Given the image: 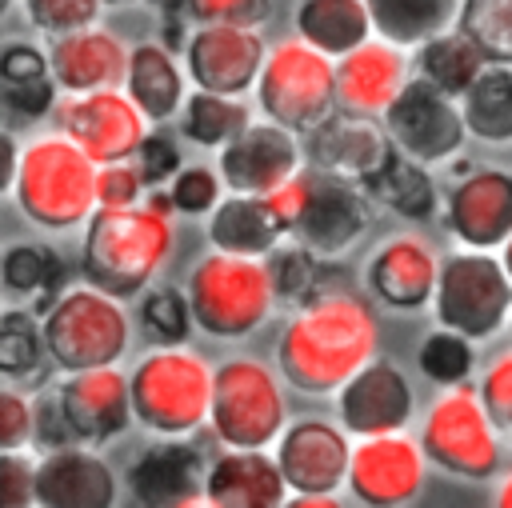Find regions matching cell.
Here are the masks:
<instances>
[{
    "instance_id": "6da1fadb",
    "label": "cell",
    "mask_w": 512,
    "mask_h": 508,
    "mask_svg": "<svg viewBox=\"0 0 512 508\" xmlns=\"http://www.w3.org/2000/svg\"><path fill=\"white\" fill-rule=\"evenodd\" d=\"M376 340L380 324L364 296H356L352 288H316L288 320L276 344V364L292 388L328 396L340 392L376 356Z\"/></svg>"
},
{
    "instance_id": "7a4b0ae2",
    "label": "cell",
    "mask_w": 512,
    "mask_h": 508,
    "mask_svg": "<svg viewBox=\"0 0 512 508\" xmlns=\"http://www.w3.org/2000/svg\"><path fill=\"white\" fill-rule=\"evenodd\" d=\"M176 248L172 216L148 200L124 208H96L88 216L80 272L88 284L128 300L144 292Z\"/></svg>"
},
{
    "instance_id": "3957f363",
    "label": "cell",
    "mask_w": 512,
    "mask_h": 508,
    "mask_svg": "<svg viewBox=\"0 0 512 508\" xmlns=\"http://www.w3.org/2000/svg\"><path fill=\"white\" fill-rule=\"evenodd\" d=\"M96 180H100V164L68 132H56V136H36L20 152L16 184L8 196L20 204V212L32 224L64 232L84 224L100 208Z\"/></svg>"
},
{
    "instance_id": "277c9868",
    "label": "cell",
    "mask_w": 512,
    "mask_h": 508,
    "mask_svg": "<svg viewBox=\"0 0 512 508\" xmlns=\"http://www.w3.org/2000/svg\"><path fill=\"white\" fill-rule=\"evenodd\" d=\"M184 292L196 328L216 340H236L256 332L268 320L272 304L280 300L264 256H240L224 248H212L192 264Z\"/></svg>"
},
{
    "instance_id": "5b68a950",
    "label": "cell",
    "mask_w": 512,
    "mask_h": 508,
    "mask_svg": "<svg viewBox=\"0 0 512 508\" xmlns=\"http://www.w3.org/2000/svg\"><path fill=\"white\" fill-rule=\"evenodd\" d=\"M128 384L136 424L156 436H188L212 412L216 368H208V360L184 344H156V352L132 368Z\"/></svg>"
},
{
    "instance_id": "8992f818",
    "label": "cell",
    "mask_w": 512,
    "mask_h": 508,
    "mask_svg": "<svg viewBox=\"0 0 512 508\" xmlns=\"http://www.w3.org/2000/svg\"><path fill=\"white\" fill-rule=\"evenodd\" d=\"M256 104L268 120L292 128V132H312L320 120H328L340 100H336V56L320 52L304 36L280 40L268 48L260 80H256Z\"/></svg>"
},
{
    "instance_id": "52a82bcc",
    "label": "cell",
    "mask_w": 512,
    "mask_h": 508,
    "mask_svg": "<svg viewBox=\"0 0 512 508\" xmlns=\"http://www.w3.org/2000/svg\"><path fill=\"white\" fill-rule=\"evenodd\" d=\"M40 328H44V348L60 372L116 364L132 340L128 312L120 308V296H112L96 284L60 292L48 304Z\"/></svg>"
},
{
    "instance_id": "ba28073f",
    "label": "cell",
    "mask_w": 512,
    "mask_h": 508,
    "mask_svg": "<svg viewBox=\"0 0 512 508\" xmlns=\"http://www.w3.org/2000/svg\"><path fill=\"white\" fill-rule=\"evenodd\" d=\"M420 444L428 464L460 476V480H488L500 464V428L492 424L480 388L448 384L420 420Z\"/></svg>"
},
{
    "instance_id": "9c48e42d",
    "label": "cell",
    "mask_w": 512,
    "mask_h": 508,
    "mask_svg": "<svg viewBox=\"0 0 512 508\" xmlns=\"http://www.w3.org/2000/svg\"><path fill=\"white\" fill-rule=\"evenodd\" d=\"M212 436L224 448H268L284 432V388L256 356H232L216 368Z\"/></svg>"
},
{
    "instance_id": "30bf717a",
    "label": "cell",
    "mask_w": 512,
    "mask_h": 508,
    "mask_svg": "<svg viewBox=\"0 0 512 508\" xmlns=\"http://www.w3.org/2000/svg\"><path fill=\"white\" fill-rule=\"evenodd\" d=\"M432 304L444 328H456L472 340H488L512 316V276L504 260H496L488 248L452 252L440 264Z\"/></svg>"
},
{
    "instance_id": "8fae6325",
    "label": "cell",
    "mask_w": 512,
    "mask_h": 508,
    "mask_svg": "<svg viewBox=\"0 0 512 508\" xmlns=\"http://www.w3.org/2000/svg\"><path fill=\"white\" fill-rule=\"evenodd\" d=\"M456 100L460 96L436 88L424 76L408 80L404 92L384 112V128H388L392 144L404 156L420 160L424 168L428 164H444L448 156H456L464 148V136H468L464 108Z\"/></svg>"
},
{
    "instance_id": "7c38bea8",
    "label": "cell",
    "mask_w": 512,
    "mask_h": 508,
    "mask_svg": "<svg viewBox=\"0 0 512 508\" xmlns=\"http://www.w3.org/2000/svg\"><path fill=\"white\" fill-rule=\"evenodd\" d=\"M60 132H68L96 164L112 160H136L144 136H148V116L144 108L120 92V88H96V92H68L56 108Z\"/></svg>"
},
{
    "instance_id": "4fadbf2b",
    "label": "cell",
    "mask_w": 512,
    "mask_h": 508,
    "mask_svg": "<svg viewBox=\"0 0 512 508\" xmlns=\"http://www.w3.org/2000/svg\"><path fill=\"white\" fill-rule=\"evenodd\" d=\"M424 444L384 432V436H360L348 464V488L360 504L372 508H400L412 504L424 488Z\"/></svg>"
},
{
    "instance_id": "5bb4252c",
    "label": "cell",
    "mask_w": 512,
    "mask_h": 508,
    "mask_svg": "<svg viewBox=\"0 0 512 508\" xmlns=\"http://www.w3.org/2000/svg\"><path fill=\"white\" fill-rule=\"evenodd\" d=\"M264 40L248 24H196L184 44V72L196 88L244 96L264 68Z\"/></svg>"
},
{
    "instance_id": "9a60e30c",
    "label": "cell",
    "mask_w": 512,
    "mask_h": 508,
    "mask_svg": "<svg viewBox=\"0 0 512 508\" xmlns=\"http://www.w3.org/2000/svg\"><path fill=\"white\" fill-rule=\"evenodd\" d=\"M300 132L276 124V120H252L236 140H228L220 148L216 172L224 180L228 192H256L268 196L272 188H280L288 176L300 172L304 160V144L296 140Z\"/></svg>"
},
{
    "instance_id": "2e32d148",
    "label": "cell",
    "mask_w": 512,
    "mask_h": 508,
    "mask_svg": "<svg viewBox=\"0 0 512 508\" xmlns=\"http://www.w3.org/2000/svg\"><path fill=\"white\" fill-rule=\"evenodd\" d=\"M276 460L284 468L292 496H324L348 488V464H352L348 428H336L320 416H304L280 432Z\"/></svg>"
},
{
    "instance_id": "e0dca14e",
    "label": "cell",
    "mask_w": 512,
    "mask_h": 508,
    "mask_svg": "<svg viewBox=\"0 0 512 508\" xmlns=\"http://www.w3.org/2000/svg\"><path fill=\"white\" fill-rule=\"evenodd\" d=\"M368 228L364 196L356 180H344L336 172H308V200L304 212L292 224V236L312 248L320 260H340Z\"/></svg>"
},
{
    "instance_id": "ac0fdd59",
    "label": "cell",
    "mask_w": 512,
    "mask_h": 508,
    "mask_svg": "<svg viewBox=\"0 0 512 508\" xmlns=\"http://www.w3.org/2000/svg\"><path fill=\"white\" fill-rule=\"evenodd\" d=\"M72 440L80 444H104L112 436H120L136 412H132V384L116 364H100V368H84V372H64V380L56 384Z\"/></svg>"
},
{
    "instance_id": "d6986e66",
    "label": "cell",
    "mask_w": 512,
    "mask_h": 508,
    "mask_svg": "<svg viewBox=\"0 0 512 508\" xmlns=\"http://www.w3.org/2000/svg\"><path fill=\"white\" fill-rule=\"evenodd\" d=\"M392 136L388 128H376L360 112H332L320 120L312 132H304V156L320 172H336L344 180H356L360 188L388 164L392 156Z\"/></svg>"
},
{
    "instance_id": "ffe728a7",
    "label": "cell",
    "mask_w": 512,
    "mask_h": 508,
    "mask_svg": "<svg viewBox=\"0 0 512 508\" xmlns=\"http://www.w3.org/2000/svg\"><path fill=\"white\" fill-rule=\"evenodd\" d=\"M416 412V396L408 376L392 360H368L340 388V420L352 436H384L400 432Z\"/></svg>"
},
{
    "instance_id": "44dd1931",
    "label": "cell",
    "mask_w": 512,
    "mask_h": 508,
    "mask_svg": "<svg viewBox=\"0 0 512 508\" xmlns=\"http://www.w3.org/2000/svg\"><path fill=\"white\" fill-rule=\"evenodd\" d=\"M440 264L424 236H392L368 260V292L396 312H416L436 296Z\"/></svg>"
},
{
    "instance_id": "7402d4cb",
    "label": "cell",
    "mask_w": 512,
    "mask_h": 508,
    "mask_svg": "<svg viewBox=\"0 0 512 508\" xmlns=\"http://www.w3.org/2000/svg\"><path fill=\"white\" fill-rule=\"evenodd\" d=\"M448 228L464 248H504L512 236V172H468L448 196Z\"/></svg>"
},
{
    "instance_id": "603a6c76",
    "label": "cell",
    "mask_w": 512,
    "mask_h": 508,
    "mask_svg": "<svg viewBox=\"0 0 512 508\" xmlns=\"http://www.w3.org/2000/svg\"><path fill=\"white\" fill-rule=\"evenodd\" d=\"M408 84V64L400 44L392 40H364L360 48L344 52L336 60V100L344 112L360 116H384L388 104L404 92Z\"/></svg>"
},
{
    "instance_id": "cb8c5ba5",
    "label": "cell",
    "mask_w": 512,
    "mask_h": 508,
    "mask_svg": "<svg viewBox=\"0 0 512 508\" xmlns=\"http://www.w3.org/2000/svg\"><path fill=\"white\" fill-rule=\"evenodd\" d=\"M36 504L40 508H108L116 504V476L80 440L48 448L36 460Z\"/></svg>"
},
{
    "instance_id": "d4e9b609",
    "label": "cell",
    "mask_w": 512,
    "mask_h": 508,
    "mask_svg": "<svg viewBox=\"0 0 512 508\" xmlns=\"http://www.w3.org/2000/svg\"><path fill=\"white\" fill-rule=\"evenodd\" d=\"M48 64L60 92H96L116 88L128 76V48L108 28L88 24L56 36L48 48Z\"/></svg>"
},
{
    "instance_id": "484cf974",
    "label": "cell",
    "mask_w": 512,
    "mask_h": 508,
    "mask_svg": "<svg viewBox=\"0 0 512 508\" xmlns=\"http://www.w3.org/2000/svg\"><path fill=\"white\" fill-rule=\"evenodd\" d=\"M288 480L276 456L264 448H232L208 464L204 504L216 508H280L288 500Z\"/></svg>"
},
{
    "instance_id": "4316f807",
    "label": "cell",
    "mask_w": 512,
    "mask_h": 508,
    "mask_svg": "<svg viewBox=\"0 0 512 508\" xmlns=\"http://www.w3.org/2000/svg\"><path fill=\"white\" fill-rule=\"evenodd\" d=\"M204 464L188 444H176V436H168V444L144 448L140 460L128 468V488L140 504L148 508H188L204 500Z\"/></svg>"
},
{
    "instance_id": "83f0119b",
    "label": "cell",
    "mask_w": 512,
    "mask_h": 508,
    "mask_svg": "<svg viewBox=\"0 0 512 508\" xmlns=\"http://www.w3.org/2000/svg\"><path fill=\"white\" fill-rule=\"evenodd\" d=\"M288 224L272 208L268 196L256 192H232L208 212V240L212 248L240 252V256H268L284 240Z\"/></svg>"
},
{
    "instance_id": "f1b7e54d",
    "label": "cell",
    "mask_w": 512,
    "mask_h": 508,
    "mask_svg": "<svg viewBox=\"0 0 512 508\" xmlns=\"http://www.w3.org/2000/svg\"><path fill=\"white\" fill-rule=\"evenodd\" d=\"M128 96L144 108L148 120H172L176 112H184V72L172 60L168 48L160 44H136L128 52Z\"/></svg>"
},
{
    "instance_id": "f546056e",
    "label": "cell",
    "mask_w": 512,
    "mask_h": 508,
    "mask_svg": "<svg viewBox=\"0 0 512 508\" xmlns=\"http://www.w3.org/2000/svg\"><path fill=\"white\" fill-rule=\"evenodd\" d=\"M376 32L368 0H300L296 4V36L316 44L328 56H344L360 48Z\"/></svg>"
},
{
    "instance_id": "4dcf8cb0",
    "label": "cell",
    "mask_w": 512,
    "mask_h": 508,
    "mask_svg": "<svg viewBox=\"0 0 512 508\" xmlns=\"http://www.w3.org/2000/svg\"><path fill=\"white\" fill-rule=\"evenodd\" d=\"M468 136L484 144H512V64H484L460 96Z\"/></svg>"
},
{
    "instance_id": "1f68e13d",
    "label": "cell",
    "mask_w": 512,
    "mask_h": 508,
    "mask_svg": "<svg viewBox=\"0 0 512 508\" xmlns=\"http://www.w3.org/2000/svg\"><path fill=\"white\" fill-rule=\"evenodd\" d=\"M460 4L464 0H368V12L376 24V36L400 48H420L424 40L456 24Z\"/></svg>"
},
{
    "instance_id": "d6a6232c",
    "label": "cell",
    "mask_w": 512,
    "mask_h": 508,
    "mask_svg": "<svg viewBox=\"0 0 512 508\" xmlns=\"http://www.w3.org/2000/svg\"><path fill=\"white\" fill-rule=\"evenodd\" d=\"M484 64H488L484 52H480L456 24L416 48V68H420V76L432 80L436 88L452 92V96H464L468 84L484 72Z\"/></svg>"
},
{
    "instance_id": "836d02e7",
    "label": "cell",
    "mask_w": 512,
    "mask_h": 508,
    "mask_svg": "<svg viewBox=\"0 0 512 508\" xmlns=\"http://www.w3.org/2000/svg\"><path fill=\"white\" fill-rule=\"evenodd\" d=\"M384 208H392L396 216L404 220H428L432 208H436V188H432V176L424 172L420 160L404 156L400 148H392L388 164L364 184Z\"/></svg>"
},
{
    "instance_id": "e575fe53",
    "label": "cell",
    "mask_w": 512,
    "mask_h": 508,
    "mask_svg": "<svg viewBox=\"0 0 512 508\" xmlns=\"http://www.w3.org/2000/svg\"><path fill=\"white\" fill-rule=\"evenodd\" d=\"M252 124L248 104H240L228 92H208L196 88L184 100V136L200 148H224L228 140H236L244 128Z\"/></svg>"
},
{
    "instance_id": "d590c367",
    "label": "cell",
    "mask_w": 512,
    "mask_h": 508,
    "mask_svg": "<svg viewBox=\"0 0 512 508\" xmlns=\"http://www.w3.org/2000/svg\"><path fill=\"white\" fill-rule=\"evenodd\" d=\"M456 28L484 52L488 64H512V0H464Z\"/></svg>"
},
{
    "instance_id": "8d00e7d4",
    "label": "cell",
    "mask_w": 512,
    "mask_h": 508,
    "mask_svg": "<svg viewBox=\"0 0 512 508\" xmlns=\"http://www.w3.org/2000/svg\"><path fill=\"white\" fill-rule=\"evenodd\" d=\"M264 260H268V272H272V284H276L280 300L304 304L320 288V264L324 260L312 248H304L300 240L296 244H276Z\"/></svg>"
},
{
    "instance_id": "74e56055",
    "label": "cell",
    "mask_w": 512,
    "mask_h": 508,
    "mask_svg": "<svg viewBox=\"0 0 512 508\" xmlns=\"http://www.w3.org/2000/svg\"><path fill=\"white\" fill-rule=\"evenodd\" d=\"M420 372L436 384H464L472 372V336L456 332V328H436L424 336L420 344Z\"/></svg>"
},
{
    "instance_id": "f35d334b",
    "label": "cell",
    "mask_w": 512,
    "mask_h": 508,
    "mask_svg": "<svg viewBox=\"0 0 512 508\" xmlns=\"http://www.w3.org/2000/svg\"><path fill=\"white\" fill-rule=\"evenodd\" d=\"M140 324H144V332H148L152 344H184L188 332L196 328L188 292H180V288H156V292H148L144 304H140Z\"/></svg>"
},
{
    "instance_id": "ab89813d",
    "label": "cell",
    "mask_w": 512,
    "mask_h": 508,
    "mask_svg": "<svg viewBox=\"0 0 512 508\" xmlns=\"http://www.w3.org/2000/svg\"><path fill=\"white\" fill-rule=\"evenodd\" d=\"M44 352V328H36L28 312H8L0 324V368L8 376H24L40 364Z\"/></svg>"
},
{
    "instance_id": "60d3db41",
    "label": "cell",
    "mask_w": 512,
    "mask_h": 508,
    "mask_svg": "<svg viewBox=\"0 0 512 508\" xmlns=\"http://www.w3.org/2000/svg\"><path fill=\"white\" fill-rule=\"evenodd\" d=\"M176 20L196 24H248L260 28L272 16V0H164Z\"/></svg>"
},
{
    "instance_id": "b9f144b4",
    "label": "cell",
    "mask_w": 512,
    "mask_h": 508,
    "mask_svg": "<svg viewBox=\"0 0 512 508\" xmlns=\"http://www.w3.org/2000/svg\"><path fill=\"white\" fill-rule=\"evenodd\" d=\"M52 252L36 248V244H12L4 252V264H0V280L8 292L24 296V292H44L52 288Z\"/></svg>"
},
{
    "instance_id": "7bdbcfd3",
    "label": "cell",
    "mask_w": 512,
    "mask_h": 508,
    "mask_svg": "<svg viewBox=\"0 0 512 508\" xmlns=\"http://www.w3.org/2000/svg\"><path fill=\"white\" fill-rule=\"evenodd\" d=\"M100 8H104V0H24L28 20L48 36H64V32L96 24Z\"/></svg>"
},
{
    "instance_id": "ee69618b",
    "label": "cell",
    "mask_w": 512,
    "mask_h": 508,
    "mask_svg": "<svg viewBox=\"0 0 512 508\" xmlns=\"http://www.w3.org/2000/svg\"><path fill=\"white\" fill-rule=\"evenodd\" d=\"M220 172H212V168H200V164H192V168H180L176 176H172V200H176V212H188V216H200V212H212L216 204H220Z\"/></svg>"
},
{
    "instance_id": "f6af8a7d",
    "label": "cell",
    "mask_w": 512,
    "mask_h": 508,
    "mask_svg": "<svg viewBox=\"0 0 512 508\" xmlns=\"http://www.w3.org/2000/svg\"><path fill=\"white\" fill-rule=\"evenodd\" d=\"M480 400H484L492 424H496L504 436H512V348L500 352V356L484 368V376H480Z\"/></svg>"
},
{
    "instance_id": "bcb514c9",
    "label": "cell",
    "mask_w": 512,
    "mask_h": 508,
    "mask_svg": "<svg viewBox=\"0 0 512 508\" xmlns=\"http://www.w3.org/2000/svg\"><path fill=\"white\" fill-rule=\"evenodd\" d=\"M144 172L140 164H128V160H112V164H100V180H96V200L100 208H124V204H140V192H144Z\"/></svg>"
},
{
    "instance_id": "7dc6e473",
    "label": "cell",
    "mask_w": 512,
    "mask_h": 508,
    "mask_svg": "<svg viewBox=\"0 0 512 508\" xmlns=\"http://www.w3.org/2000/svg\"><path fill=\"white\" fill-rule=\"evenodd\" d=\"M56 88L60 84L52 80V72L32 76V80H4V104H8V112L24 116V120H40L44 112L56 108Z\"/></svg>"
},
{
    "instance_id": "c3c4849f",
    "label": "cell",
    "mask_w": 512,
    "mask_h": 508,
    "mask_svg": "<svg viewBox=\"0 0 512 508\" xmlns=\"http://www.w3.org/2000/svg\"><path fill=\"white\" fill-rule=\"evenodd\" d=\"M36 436V404L24 400L16 388L0 392V452L24 448Z\"/></svg>"
},
{
    "instance_id": "681fc988",
    "label": "cell",
    "mask_w": 512,
    "mask_h": 508,
    "mask_svg": "<svg viewBox=\"0 0 512 508\" xmlns=\"http://www.w3.org/2000/svg\"><path fill=\"white\" fill-rule=\"evenodd\" d=\"M0 504L4 508L36 504V464L20 456V448L0 452Z\"/></svg>"
},
{
    "instance_id": "f907efd6",
    "label": "cell",
    "mask_w": 512,
    "mask_h": 508,
    "mask_svg": "<svg viewBox=\"0 0 512 508\" xmlns=\"http://www.w3.org/2000/svg\"><path fill=\"white\" fill-rule=\"evenodd\" d=\"M136 164H140L144 180H148L152 188H160V184H168V180L180 172V152H176V144H172L168 136L148 132L144 144H140V152H136Z\"/></svg>"
},
{
    "instance_id": "816d5d0a",
    "label": "cell",
    "mask_w": 512,
    "mask_h": 508,
    "mask_svg": "<svg viewBox=\"0 0 512 508\" xmlns=\"http://www.w3.org/2000/svg\"><path fill=\"white\" fill-rule=\"evenodd\" d=\"M36 440L44 448L72 444V428H68V416H64V404H60V392L56 388L36 400Z\"/></svg>"
},
{
    "instance_id": "f5cc1de1",
    "label": "cell",
    "mask_w": 512,
    "mask_h": 508,
    "mask_svg": "<svg viewBox=\"0 0 512 508\" xmlns=\"http://www.w3.org/2000/svg\"><path fill=\"white\" fill-rule=\"evenodd\" d=\"M0 72H4V80H32V76L52 72V64H48V56H44L40 48H32V44H8V48L0 52Z\"/></svg>"
},
{
    "instance_id": "db71d44e",
    "label": "cell",
    "mask_w": 512,
    "mask_h": 508,
    "mask_svg": "<svg viewBox=\"0 0 512 508\" xmlns=\"http://www.w3.org/2000/svg\"><path fill=\"white\" fill-rule=\"evenodd\" d=\"M496 504H500V508H512V472L500 480V488H496Z\"/></svg>"
},
{
    "instance_id": "11a10c76",
    "label": "cell",
    "mask_w": 512,
    "mask_h": 508,
    "mask_svg": "<svg viewBox=\"0 0 512 508\" xmlns=\"http://www.w3.org/2000/svg\"><path fill=\"white\" fill-rule=\"evenodd\" d=\"M500 260H504V268H508V276H512V236L504 240V252H500Z\"/></svg>"
},
{
    "instance_id": "9f6ffc18",
    "label": "cell",
    "mask_w": 512,
    "mask_h": 508,
    "mask_svg": "<svg viewBox=\"0 0 512 508\" xmlns=\"http://www.w3.org/2000/svg\"><path fill=\"white\" fill-rule=\"evenodd\" d=\"M104 4H128V0H104Z\"/></svg>"
}]
</instances>
